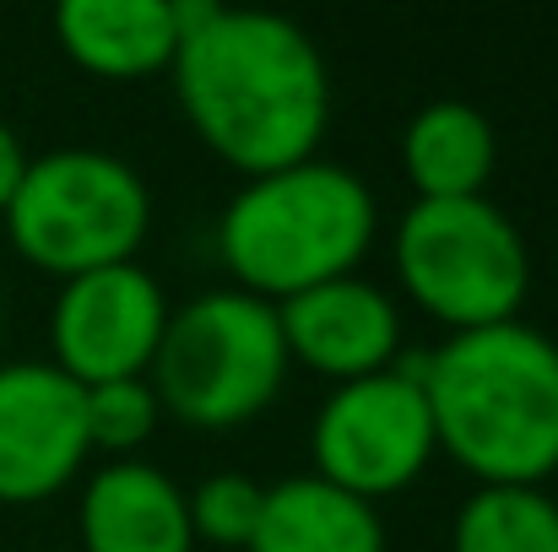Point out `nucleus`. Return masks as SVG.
<instances>
[{
	"label": "nucleus",
	"mask_w": 558,
	"mask_h": 552,
	"mask_svg": "<svg viewBox=\"0 0 558 552\" xmlns=\"http://www.w3.org/2000/svg\"><path fill=\"white\" fill-rule=\"evenodd\" d=\"M27 174V152H22V136L0 120V211L11 206V195H16V184Z\"/></svg>",
	"instance_id": "18"
},
{
	"label": "nucleus",
	"mask_w": 558,
	"mask_h": 552,
	"mask_svg": "<svg viewBox=\"0 0 558 552\" xmlns=\"http://www.w3.org/2000/svg\"><path fill=\"white\" fill-rule=\"evenodd\" d=\"M174 93L190 131L239 174H277L315 158L331 125V65L282 11L174 0Z\"/></svg>",
	"instance_id": "1"
},
{
	"label": "nucleus",
	"mask_w": 558,
	"mask_h": 552,
	"mask_svg": "<svg viewBox=\"0 0 558 552\" xmlns=\"http://www.w3.org/2000/svg\"><path fill=\"white\" fill-rule=\"evenodd\" d=\"M450 552H558V499L548 488H472Z\"/></svg>",
	"instance_id": "15"
},
{
	"label": "nucleus",
	"mask_w": 558,
	"mask_h": 552,
	"mask_svg": "<svg viewBox=\"0 0 558 552\" xmlns=\"http://www.w3.org/2000/svg\"><path fill=\"white\" fill-rule=\"evenodd\" d=\"M499 169V136L483 109L461 98L423 103L401 131V174L417 200H466L483 195Z\"/></svg>",
	"instance_id": "13"
},
{
	"label": "nucleus",
	"mask_w": 558,
	"mask_h": 552,
	"mask_svg": "<svg viewBox=\"0 0 558 552\" xmlns=\"http://www.w3.org/2000/svg\"><path fill=\"white\" fill-rule=\"evenodd\" d=\"M428 417L477 488H543L558 471V342L526 320L428 347Z\"/></svg>",
	"instance_id": "2"
},
{
	"label": "nucleus",
	"mask_w": 558,
	"mask_h": 552,
	"mask_svg": "<svg viewBox=\"0 0 558 552\" xmlns=\"http://www.w3.org/2000/svg\"><path fill=\"white\" fill-rule=\"evenodd\" d=\"M190 504V531L195 542H211V548H250L255 537V520H260V504H266V488L244 471H211L201 488L185 493Z\"/></svg>",
	"instance_id": "17"
},
{
	"label": "nucleus",
	"mask_w": 558,
	"mask_h": 552,
	"mask_svg": "<svg viewBox=\"0 0 558 552\" xmlns=\"http://www.w3.org/2000/svg\"><path fill=\"white\" fill-rule=\"evenodd\" d=\"M396 277L407 298L456 331H483L521 320L532 293V255L505 206L488 195L466 200H412L390 238Z\"/></svg>",
	"instance_id": "6"
},
{
	"label": "nucleus",
	"mask_w": 558,
	"mask_h": 552,
	"mask_svg": "<svg viewBox=\"0 0 558 552\" xmlns=\"http://www.w3.org/2000/svg\"><path fill=\"white\" fill-rule=\"evenodd\" d=\"M379 206L348 163L304 158L233 189L217 217V255L233 287L282 304L331 277H353L369 255Z\"/></svg>",
	"instance_id": "3"
},
{
	"label": "nucleus",
	"mask_w": 558,
	"mask_h": 552,
	"mask_svg": "<svg viewBox=\"0 0 558 552\" xmlns=\"http://www.w3.org/2000/svg\"><path fill=\"white\" fill-rule=\"evenodd\" d=\"M169 326V293L163 282L125 260L87 277L60 282V298L49 309V364L65 368L82 390L109 379H142Z\"/></svg>",
	"instance_id": "8"
},
{
	"label": "nucleus",
	"mask_w": 558,
	"mask_h": 552,
	"mask_svg": "<svg viewBox=\"0 0 558 552\" xmlns=\"http://www.w3.org/2000/svg\"><path fill=\"white\" fill-rule=\"evenodd\" d=\"M60 49L109 82H136L174 65L180 22L174 0H65L54 11Z\"/></svg>",
	"instance_id": "12"
},
{
	"label": "nucleus",
	"mask_w": 558,
	"mask_h": 552,
	"mask_svg": "<svg viewBox=\"0 0 558 552\" xmlns=\"http://www.w3.org/2000/svg\"><path fill=\"white\" fill-rule=\"evenodd\" d=\"M288 364L277 304L244 287H211L169 309L147 379L163 412L211 433L260 417L288 384Z\"/></svg>",
	"instance_id": "4"
},
{
	"label": "nucleus",
	"mask_w": 558,
	"mask_h": 552,
	"mask_svg": "<svg viewBox=\"0 0 558 552\" xmlns=\"http://www.w3.org/2000/svg\"><path fill=\"white\" fill-rule=\"evenodd\" d=\"M11 249L60 282L136 260L153 228V189L147 180L98 147H60L27 158L11 206L0 211Z\"/></svg>",
	"instance_id": "5"
},
{
	"label": "nucleus",
	"mask_w": 558,
	"mask_h": 552,
	"mask_svg": "<svg viewBox=\"0 0 558 552\" xmlns=\"http://www.w3.org/2000/svg\"><path fill=\"white\" fill-rule=\"evenodd\" d=\"M288 358L310 364L315 373L348 384L396 364L401 353V309L385 287L353 277H331L277 304Z\"/></svg>",
	"instance_id": "10"
},
{
	"label": "nucleus",
	"mask_w": 558,
	"mask_h": 552,
	"mask_svg": "<svg viewBox=\"0 0 558 552\" xmlns=\"http://www.w3.org/2000/svg\"><path fill=\"white\" fill-rule=\"evenodd\" d=\"M87 455V390L49 358L0 364V504L54 499Z\"/></svg>",
	"instance_id": "9"
},
{
	"label": "nucleus",
	"mask_w": 558,
	"mask_h": 552,
	"mask_svg": "<svg viewBox=\"0 0 558 552\" xmlns=\"http://www.w3.org/2000/svg\"><path fill=\"white\" fill-rule=\"evenodd\" d=\"M82 552H195L185 488L153 461H104L82 482Z\"/></svg>",
	"instance_id": "11"
},
{
	"label": "nucleus",
	"mask_w": 558,
	"mask_h": 552,
	"mask_svg": "<svg viewBox=\"0 0 558 552\" xmlns=\"http://www.w3.org/2000/svg\"><path fill=\"white\" fill-rule=\"evenodd\" d=\"M250 552H385V526L369 499L304 471L266 488Z\"/></svg>",
	"instance_id": "14"
},
{
	"label": "nucleus",
	"mask_w": 558,
	"mask_h": 552,
	"mask_svg": "<svg viewBox=\"0 0 558 552\" xmlns=\"http://www.w3.org/2000/svg\"><path fill=\"white\" fill-rule=\"evenodd\" d=\"M158 417H163V401L147 373L87 384V439L93 450H109L114 461H131V450H142L158 433Z\"/></svg>",
	"instance_id": "16"
},
{
	"label": "nucleus",
	"mask_w": 558,
	"mask_h": 552,
	"mask_svg": "<svg viewBox=\"0 0 558 552\" xmlns=\"http://www.w3.org/2000/svg\"><path fill=\"white\" fill-rule=\"evenodd\" d=\"M434 417L423 384L401 379L396 368H379L364 379L337 384L310 428L315 477H326L342 493L359 499H390L412 488L434 461Z\"/></svg>",
	"instance_id": "7"
}]
</instances>
